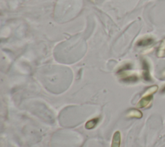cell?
Returning <instances> with one entry per match:
<instances>
[{
	"instance_id": "cell-1",
	"label": "cell",
	"mask_w": 165,
	"mask_h": 147,
	"mask_svg": "<svg viewBox=\"0 0 165 147\" xmlns=\"http://www.w3.org/2000/svg\"><path fill=\"white\" fill-rule=\"evenodd\" d=\"M143 78L144 80H146L147 81H150L152 80V78L150 76V70H149V65L148 64V63L144 60L143 61Z\"/></svg>"
},
{
	"instance_id": "cell-2",
	"label": "cell",
	"mask_w": 165,
	"mask_h": 147,
	"mask_svg": "<svg viewBox=\"0 0 165 147\" xmlns=\"http://www.w3.org/2000/svg\"><path fill=\"white\" fill-rule=\"evenodd\" d=\"M152 99L153 96L143 97L142 99L138 103V106L139 107V108H144V107H146L150 104L151 101H152Z\"/></svg>"
},
{
	"instance_id": "cell-3",
	"label": "cell",
	"mask_w": 165,
	"mask_h": 147,
	"mask_svg": "<svg viewBox=\"0 0 165 147\" xmlns=\"http://www.w3.org/2000/svg\"><path fill=\"white\" fill-rule=\"evenodd\" d=\"M121 133L119 131H116L112 138L111 147H120L121 145Z\"/></svg>"
},
{
	"instance_id": "cell-4",
	"label": "cell",
	"mask_w": 165,
	"mask_h": 147,
	"mask_svg": "<svg viewBox=\"0 0 165 147\" xmlns=\"http://www.w3.org/2000/svg\"><path fill=\"white\" fill-rule=\"evenodd\" d=\"M127 117L130 118H141L143 116V114L140 110L137 109L130 110L127 114Z\"/></svg>"
},
{
	"instance_id": "cell-5",
	"label": "cell",
	"mask_w": 165,
	"mask_h": 147,
	"mask_svg": "<svg viewBox=\"0 0 165 147\" xmlns=\"http://www.w3.org/2000/svg\"><path fill=\"white\" fill-rule=\"evenodd\" d=\"M99 120V118L96 117V118H94V119H92V120H90V121H87L85 124V128L88 130H91L92 129L95 128L96 125L98 124Z\"/></svg>"
},
{
	"instance_id": "cell-6",
	"label": "cell",
	"mask_w": 165,
	"mask_h": 147,
	"mask_svg": "<svg viewBox=\"0 0 165 147\" xmlns=\"http://www.w3.org/2000/svg\"><path fill=\"white\" fill-rule=\"evenodd\" d=\"M158 90V86L157 85L152 86L150 87V88H148L145 92H144V93L143 94V97L152 96L153 94L157 92V90Z\"/></svg>"
},
{
	"instance_id": "cell-7",
	"label": "cell",
	"mask_w": 165,
	"mask_h": 147,
	"mask_svg": "<svg viewBox=\"0 0 165 147\" xmlns=\"http://www.w3.org/2000/svg\"><path fill=\"white\" fill-rule=\"evenodd\" d=\"M165 54V39L161 41L160 44V46L159 47V49L157 52V55L159 58L163 57Z\"/></svg>"
},
{
	"instance_id": "cell-8",
	"label": "cell",
	"mask_w": 165,
	"mask_h": 147,
	"mask_svg": "<svg viewBox=\"0 0 165 147\" xmlns=\"http://www.w3.org/2000/svg\"><path fill=\"white\" fill-rule=\"evenodd\" d=\"M154 42V39L152 38H146L144 39H141L138 43V45L140 47H146L150 45L152 43Z\"/></svg>"
},
{
	"instance_id": "cell-9",
	"label": "cell",
	"mask_w": 165,
	"mask_h": 147,
	"mask_svg": "<svg viewBox=\"0 0 165 147\" xmlns=\"http://www.w3.org/2000/svg\"><path fill=\"white\" fill-rule=\"evenodd\" d=\"M161 76L163 78H165V69L162 72V74H161Z\"/></svg>"
},
{
	"instance_id": "cell-10",
	"label": "cell",
	"mask_w": 165,
	"mask_h": 147,
	"mask_svg": "<svg viewBox=\"0 0 165 147\" xmlns=\"http://www.w3.org/2000/svg\"><path fill=\"white\" fill-rule=\"evenodd\" d=\"M161 93H165V86L162 89V90H161Z\"/></svg>"
}]
</instances>
